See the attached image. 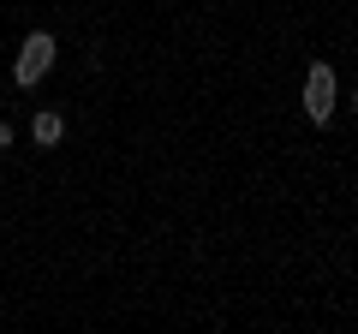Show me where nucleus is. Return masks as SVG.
<instances>
[{"instance_id":"nucleus-1","label":"nucleus","mask_w":358,"mask_h":334,"mask_svg":"<svg viewBox=\"0 0 358 334\" xmlns=\"http://www.w3.org/2000/svg\"><path fill=\"white\" fill-rule=\"evenodd\" d=\"M54 60H60V42H54L48 30H30L24 48H18V60H13V90H36Z\"/></svg>"},{"instance_id":"nucleus-2","label":"nucleus","mask_w":358,"mask_h":334,"mask_svg":"<svg viewBox=\"0 0 358 334\" xmlns=\"http://www.w3.org/2000/svg\"><path fill=\"white\" fill-rule=\"evenodd\" d=\"M334 102H341V96H334V66L317 60V66L305 72V114H310V126H329V119H334Z\"/></svg>"},{"instance_id":"nucleus-3","label":"nucleus","mask_w":358,"mask_h":334,"mask_svg":"<svg viewBox=\"0 0 358 334\" xmlns=\"http://www.w3.org/2000/svg\"><path fill=\"white\" fill-rule=\"evenodd\" d=\"M30 138H36V150H54V143L66 138V114L60 108H42V114L30 119Z\"/></svg>"},{"instance_id":"nucleus-4","label":"nucleus","mask_w":358,"mask_h":334,"mask_svg":"<svg viewBox=\"0 0 358 334\" xmlns=\"http://www.w3.org/2000/svg\"><path fill=\"white\" fill-rule=\"evenodd\" d=\"M0 150H13V126L6 119H0Z\"/></svg>"},{"instance_id":"nucleus-5","label":"nucleus","mask_w":358,"mask_h":334,"mask_svg":"<svg viewBox=\"0 0 358 334\" xmlns=\"http://www.w3.org/2000/svg\"><path fill=\"white\" fill-rule=\"evenodd\" d=\"M352 114H358V90H352Z\"/></svg>"}]
</instances>
